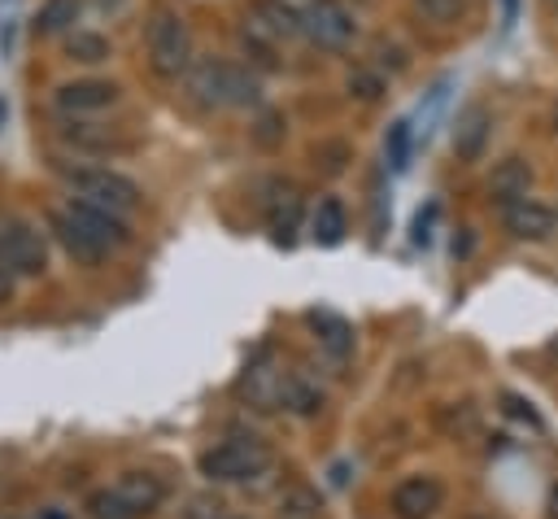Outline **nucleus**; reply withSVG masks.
Instances as JSON below:
<instances>
[{
    "mask_svg": "<svg viewBox=\"0 0 558 519\" xmlns=\"http://www.w3.org/2000/svg\"><path fill=\"white\" fill-rule=\"evenodd\" d=\"M148 65L161 79H179L192 70V31L174 9H157L148 22Z\"/></svg>",
    "mask_w": 558,
    "mask_h": 519,
    "instance_id": "nucleus-1",
    "label": "nucleus"
},
{
    "mask_svg": "<svg viewBox=\"0 0 558 519\" xmlns=\"http://www.w3.org/2000/svg\"><path fill=\"white\" fill-rule=\"evenodd\" d=\"M161 497H166V484H161L157 475L126 471V475H118V484H113V488L96 493L87 506H92V515H96V519H140V515L157 510V506H161Z\"/></svg>",
    "mask_w": 558,
    "mask_h": 519,
    "instance_id": "nucleus-2",
    "label": "nucleus"
},
{
    "mask_svg": "<svg viewBox=\"0 0 558 519\" xmlns=\"http://www.w3.org/2000/svg\"><path fill=\"white\" fill-rule=\"evenodd\" d=\"M275 462L270 445L266 440H253V436H231L214 449L201 454V475L218 480V484H231V480H253L262 475L266 467Z\"/></svg>",
    "mask_w": 558,
    "mask_h": 519,
    "instance_id": "nucleus-3",
    "label": "nucleus"
},
{
    "mask_svg": "<svg viewBox=\"0 0 558 519\" xmlns=\"http://www.w3.org/2000/svg\"><path fill=\"white\" fill-rule=\"evenodd\" d=\"M357 22L349 13L344 0H314L305 13H301V35L314 44V48H344L353 39Z\"/></svg>",
    "mask_w": 558,
    "mask_h": 519,
    "instance_id": "nucleus-4",
    "label": "nucleus"
},
{
    "mask_svg": "<svg viewBox=\"0 0 558 519\" xmlns=\"http://www.w3.org/2000/svg\"><path fill=\"white\" fill-rule=\"evenodd\" d=\"M0 262L13 270V275H39L48 266V244H44V231L13 218L0 227Z\"/></svg>",
    "mask_w": 558,
    "mask_h": 519,
    "instance_id": "nucleus-5",
    "label": "nucleus"
},
{
    "mask_svg": "<svg viewBox=\"0 0 558 519\" xmlns=\"http://www.w3.org/2000/svg\"><path fill=\"white\" fill-rule=\"evenodd\" d=\"M74 188H78V201H92L113 214H131L140 205V188L113 170H83V174H74Z\"/></svg>",
    "mask_w": 558,
    "mask_h": 519,
    "instance_id": "nucleus-6",
    "label": "nucleus"
},
{
    "mask_svg": "<svg viewBox=\"0 0 558 519\" xmlns=\"http://www.w3.org/2000/svg\"><path fill=\"white\" fill-rule=\"evenodd\" d=\"M501 222H506V231L514 236V240H549L554 231H558V214L549 209V205H541V201H532V196H519V201H510L506 205V214H501Z\"/></svg>",
    "mask_w": 558,
    "mask_h": 519,
    "instance_id": "nucleus-7",
    "label": "nucleus"
},
{
    "mask_svg": "<svg viewBox=\"0 0 558 519\" xmlns=\"http://www.w3.org/2000/svg\"><path fill=\"white\" fill-rule=\"evenodd\" d=\"M440 497L445 493L432 475H410L392 488V510H397V519H432L440 510Z\"/></svg>",
    "mask_w": 558,
    "mask_h": 519,
    "instance_id": "nucleus-8",
    "label": "nucleus"
},
{
    "mask_svg": "<svg viewBox=\"0 0 558 519\" xmlns=\"http://www.w3.org/2000/svg\"><path fill=\"white\" fill-rule=\"evenodd\" d=\"M248 31L270 39V44H279V39L301 35V13L292 4H283V0H253L248 4Z\"/></svg>",
    "mask_w": 558,
    "mask_h": 519,
    "instance_id": "nucleus-9",
    "label": "nucleus"
},
{
    "mask_svg": "<svg viewBox=\"0 0 558 519\" xmlns=\"http://www.w3.org/2000/svg\"><path fill=\"white\" fill-rule=\"evenodd\" d=\"M187 79V96L205 109H218L227 105V61H214V57H201L192 61V70L183 74Z\"/></svg>",
    "mask_w": 558,
    "mask_h": 519,
    "instance_id": "nucleus-10",
    "label": "nucleus"
},
{
    "mask_svg": "<svg viewBox=\"0 0 558 519\" xmlns=\"http://www.w3.org/2000/svg\"><path fill=\"white\" fill-rule=\"evenodd\" d=\"M113 100H118V87L105 83V79H78V83L57 87V109L61 113H96V109H109Z\"/></svg>",
    "mask_w": 558,
    "mask_h": 519,
    "instance_id": "nucleus-11",
    "label": "nucleus"
},
{
    "mask_svg": "<svg viewBox=\"0 0 558 519\" xmlns=\"http://www.w3.org/2000/svg\"><path fill=\"white\" fill-rule=\"evenodd\" d=\"M52 227H57V236H61V244H65V253L74 257V262H83V266H96V262H105L109 257V249L74 218V214H65V209H57V218H52Z\"/></svg>",
    "mask_w": 558,
    "mask_h": 519,
    "instance_id": "nucleus-12",
    "label": "nucleus"
},
{
    "mask_svg": "<svg viewBox=\"0 0 558 519\" xmlns=\"http://www.w3.org/2000/svg\"><path fill=\"white\" fill-rule=\"evenodd\" d=\"M266 218H270V231L279 244H292V231H296V218H301V196L292 183H275V196L266 205Z\"/></svg>",
    "mask_w": 558,
    "mask_h": 519,
    "instance_id": "nucleus-13",
    "label": "nucleus"
},
{
    "mask_svg": "<svg viewBox=\"0 0 558 519\" xmlns=\"http://www.w3.org/2000/svg\"><path fill=\"white\" fill-rule=\"evenodd\" d=\"M344 231H349L344 201H340V196H323V201H318V209H314V218H310V236H314V244L331 249V244H340V240H344Z\"/></svg>",
    "mask_w": 558,
    "mask_h": 519,
    "instance_id": "nucleus-14",
    "label": "nucleus"
},
{
    "mask_svg": "<svg viewBox=\"0 0 558 519\" xmlns=\"http://www.w3.org/2000/svg\"><path fill=\"white\" fill-rule=\"evenodd\" d=\"M484 144H488V113L475 105V109H466V113L458 118V126H453V153H458L462 161H475V157L484 153Z\"/></svg>",
    "mask_w": 558,
    "mask_h": 519,
    "instance_id": "nucleus-15",
    "label": "nucleus"
},
{
    "mask_svg": "<svg viewBox=\"0 0 558 519\" xmlns=\"http://www.w3.org/2000/svg\"><path fill=\"white\" fill-rule=\"evenodd\" d=\"M310 323H314V331H318V345H323L331 358L344 362V358L353 353V327H349L340 314H331V310H314Z\"/></svg>",
    "mask_w": 558,
    "mask_h": 519,
    "instance_id": "nucleus-16",
    "label": "nucleus"
},
{
    "mask_svg": "<svg viewBox=\"0 0 558 519\" xmlns=\"http://www.w3.org/2000/svg\"><path fill=\"white\" fill-rule=\"evenodd\" d=\"M283 375L270 366V362H257L248 375H244V393H248V401H257L262 410H275L279 401H283Z\"/></svg>",
    "mask_w": 558,
    "mask_h": 519,
    "instance_id": "nucleus-17",
    "label": "nucleus"
},
{
    "mask_svg": "<svg viewBox=\"0 0 558 519\" xmlns=\"http://www.w3.org/2000/svg\"><path fill=\"white\" fill-rule=\"evenodd\" d=\"M527 183H532V170H527V161H519V157H506V161L497 166V174H493V196H497L501 205H510V201L527 196Z\"/></svg>",
    "mask_w": 558,
    "mask_h": 519,
    "instance_id": "nucleus-18",
    "label": "nucleus"
},
{
    "mask_svg": "<svg viewBox=\"0 0 558 519\" xmlns=\"http://www.w3.org/2000/svg\"><path fill=\"white\" fill-rule=\"evenodd\" d=\"M257 96H262L257 74H248L244 65L227 61V105H257Z\"/></svg>",
    "mask_w": 558,
    "mask_h": 519,
    "instance_id": "nucleus-19",
    "label": "nucleus"
},
{
    "mask_svg": "<svg viewBox=\"0 0 558 519\" xmlns=\"http://www.w3.org/2000/svg\"><path fill=\"white\" fill-rule=\"evenodd\" d=\"M414 9L436 26H458L466 17V0H414Z\"/></svg>",
    "mask_w": 558,
    "mask_h": 519,
    "instance_id": "nucleus-20",
    "label": "nucleus"
},
{
    "mask_svg": "<svg viewBox=\"0 0 558 519\" xmlns=\"http://www.w3.org/2000/svg\"><path fill=\"white\" fill-rule=\"evenodd\" d=\"M65 52L74 61H105L109 57V39L105 35H92V31H74L70 44H65Z\"/></svg>",
    "mask_w": 558,
    "mask_h": 519,
    "instance_id": "nucleus-21",
    "label": "nucleus"
},
{
    "mask_svg": "<svg viewBox=\"0 0 558 519\" xmlns=\"http://www.w3.org/2000/svg\"><path fill=\"white\" fill-rule=\"evenodd\" d=\"M74 13H78V0H48L44 13H39V31L44 35H57L61 26L74 22Z\"/></svg>",
    "mask_w": 558,
    "mask_h": 519,
    "instance_id": "nucleus-22",
    "label": "nucleus"
},
{
    "mask_svg": "<svg viewBox=\"0 0 558 519\" xmlns=\"http://www.w3.org/2000/svg\"><path fill=\"white\" fill-rule=\"evenodd\" d=\"M388 161L397 170H405V161H410V122H392V131H388Z\"/></svg>",
    "mask_w": 558,
    "mask_h": 519,
    "instance_id": "nucleus-23",
    "label": "nucleus"
},
{
    "mask_svg": "<svg viewBox=\"0 0 558 519\" xmlns=\"http://www.w3.org/2000/svg\"><path fill=\"white\" fill-rule=\"evenodd\" d=\"M349 92L362 96V100H375V96L384 92V83H379V74H371V70H353V74H349Z\"/></svg>",
    "mask_w": 558,
    "mask_h": 519,
    "instance_id": "nucleus-24",
    "label": "nucleus"
},
{
    "mask_svg": "<svg viewBox=\"0 0 558 519\" xmlns=\"http://www.w3.org/2000/svg\"><path fill=\"white\" fill-rule=\"evenodd\" d=\"M13 31H17V0H0V52H13Z\"/></svg>",
    "mask_w": 558,
    "mask_h": 519,
    "instance_id": "nucleus-25",
    "label": "nucleus"
},
{
    "mask_svg": "<svg viewBox=\"0 0 558 519\" xmlns=\"http://www.w3.org/2000/svg\"><path fill=\"white\" fill-rule=\"evenodd\" d=\"M506 410H510V414H519V419H527V423H541V419H536V410H532L523 397H506Z\"/></svg>",
    "mask_w": 558,
    "mask_h": 519,
    "instance_id": "nucleus-26",
    "label": "nucleus"
},
{
    "mask_svg": "<svg viewBox=\"0 0 558 519\" xmlns=\"http://www.w3.org/2000/svg\"><path fill=\"white\" fill-rule=\"evenodd\" d=\"M545 510H549V519H558V484L549 488V506H545Z\"/></svg>",
    "mask_w": 558,
    "mask_h": 519,
    "instance_id": "nucleus-27",
    "label": "nucleus"
},
{
    "mask_svg": "<svg viewBox=\"0 0 558 519\" xmlns=\"http://www.w3.org/2000/svg\"><path fill=\"white\" fill-rule=\"evenodd\" d=\"M554 131H558V105H554Z\"/></svg>",
    "mask_w": 558,
    "mask_h": 519,
    "instance_id": "nucleus-28",
    "label": "nucleus"
},
{
    "mask_svg": "<svg viewBox=\"0 0 558 519\" xmlns=\"http://www.w3.org/2000/svg\"><path fill=\"white\" fill-rule=\"evenodd\" d=\"M0 118H4V100H0Z\"/></svg>",
    "mask_w": 558,
    "mask_h": 519,
    "instance_id": "nucleus-29",
    "label": "nucleus"
}]
</instances>
